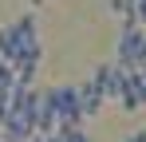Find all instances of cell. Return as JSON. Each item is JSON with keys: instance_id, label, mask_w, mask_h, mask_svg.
Returning <instances> with one entry per match:
<instances>
[{"instance_id": "cell-8", "label": "cell", "mask_w": 146, "mask_h": 142, "mask_svg": "<svg viewBox=\"0 0 146 142\" xmlns=\"http://www.w3.org/2000/svg\"><path fill=\"white\" fill-rule=\"evenodd\" d=\"M55 138L59 142H91V134L83 126H71V130H55Z\"/></svg>"}, {"instance_id": "cell-2", "label": "cell", "mask_w": 146, "mask_h": 142, "mask_svg": "<svg viewBox=\"0 0 146 142\" xmlns=\"http://www.w3.org/2000/svg\"><path fill=\"white\" fill-rule=\"evenodd\" d=\"M115 63L126 71H138L146 63V28L142 24H119V47H115Z\"/></svg>"}, {"instance_id": "cell-5", "label": "cell", "mask_w": 146, "mask_h": 142, "mask_svg": "<svg viewBox=\"0 0 146 142\" xmlns=\"http://www.w3.org/2000/svg\"><path fill=\"white\" fill-rule=\"evenodd\" d=\"M36 134H55V107H51L48 87H44L40 99H36Z\"/></svg>"}, {"instance_id": "cell-3", "label": "cell", "mask_w": 146, "mask_h": 142, "mask_svg": "<svg viewBox=\"0 0 146 142\" xmlns=\"http://www.w3.org/2000/svg\"><path fill=\"white\" fill-rule=\"evenodd\" d=\"M51 95V107H55V130H71L83 122V107H79V87L71 83H55L48 87Z\"/></svg>"}, {"instance_id": "cell-11", "label": "cell", "mask_w": 146, "mask_h": 142, "mask_svg": "<svg viewBox=\"0 0 146 142\" xmlns=\"http://www.w3.org/2000/svg\"><path fill=\"white\" fill-rule=\"evenodd\" d=\"M32 4H44V0H32Z\"/></svg>"}, {"instance_id": "cell-12", "label": "cell", "mask_w": 146, "mask_h": 142, "mask_svg": "<svg viewBox=\"0 0 146 142\" xmlns=\"http://www.w3.org/2000/svg\"><path fill=\"white\" fill-rule=\"evenodd\" d=\"M0 142H4V134H0Z\"/></svg>"}, {"instance_id": "cell-9", "label": "cell", "mask_w": 146, "mask_h": 142, "mask_svg": "<svg viewBox=\"0 0 146 142\" xmlns=\"http://www.w3.org/2000/svg\"><path fill=\"white\" fill-rule=\"evenodd\" d=\"M134 24L146 28V0H134Z\"/></svg>"}, {"instance_id": "cell-1", "label": "cell", "mask_w": 146, "mask_h": 142, "mask_svg": "<svg viewBox=\"0 0 146 142\" xmlns=\"http://www.w3.org/2000/svg\"><path fill=\"white\" fill-rule=\"evenodd\" d=\"M0 59L4 63H24V59H44L40 47V24L32 12L16 16L12 24L0 28Z\"/></svg>"}, {"instance_id": "cell-7", "label": "cell", "mask_w": 146, "mask_h": 142, "mask_svg": "<svg viewBox=\"0 0 146 142\" xmlns=\"http://www.w3.org/2000/svg\"><path fill=\"white\" fill-rule=\"evenodd\" d=\"M107 8L115 12L119 24H130V20H134V0H107Z\"/></svg>"}, {"instance_id": "cell-6", "label": "cell", "mask_w": 146, "mask_h": 142, "mask_svg": "<svg viewBox=\"0 0 146 142\" xmlns=\"http://www.w3.org/2000/svg\"><path fill=\"white\" fill-rule=\"evenodd\" d=\"M107 99H103V91H99L95 79H87V83H79V107H83V118L99 115V107H103Z\"/></svg>"}, {"instance_id": "cell-4", "label": "cell", "mask_w": 146, "mask_h": 142, "mask_svg": "<svg viewBox=\"0 0 146 142\" xmlns=\"http://www.w3.org/2000/svg\"><path fill=\"white\" fill-rule=\"evenodd\" d=\"M126 75H130V71L119 67V63H103V67H95V75H91V79L99 83V91H103V99H107V103H119L122 87H126Z\"/></svg>"}, {"instance_id": "cell-10", "label": "cell", "mask_w": 146, "mask_h": 142, "mask_svg": "<svg viewBox=\"0 0 146 142\" xmlns=\"http://www.w3.org/2000/svg\"><path fill=\"white\" fill-rule=\"evenodd\" d=\"M122 142H146V130H134V134H126Z\"/></svg>"}]
</instances>
